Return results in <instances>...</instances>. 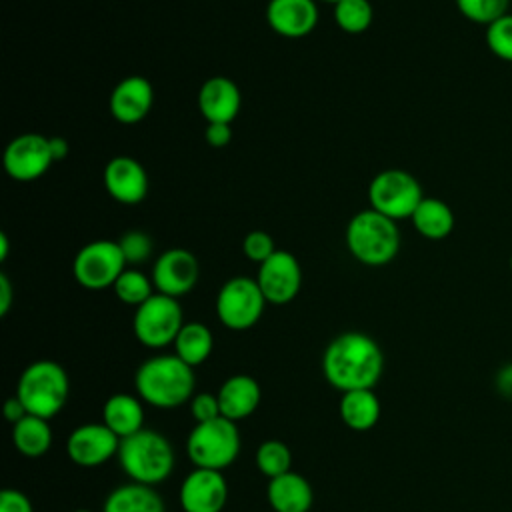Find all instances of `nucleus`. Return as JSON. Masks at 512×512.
I'll use <instances>...</instances> for the list:
<instances>
[{
    "instance_id": "c03bdc74",
    "label": "nucleus",
    "mask_w": 512,
    "mask_h": 512,
    "mask_svg": "<svg viewBox=\"0 0 512 512\" xmlns=\"http://www.w3.org/2000/svg\"><path fill=\"white\" fill-rule=\"evenodd\" d=\"M322 2H328V4H336V2H340V0H322Z\"/></svg>"
},
{
    "instance_id": "a878e982",
    "label": "nucleus",
    "mask_w": 512,
    "mask_h": 512,
    "mask_svg": "<svg viewBox=\"0 0 512 512\" xmlns=\"http://www.w3.org/2000/svg\"><path fill=\"white\" fill-rule=\"evenodd\" d=\"M12 444L26 458H40L52 448L50 420L40 416H24L12 426Z\"/></svg>"
},
{
    "instance_id": "5701e85b",
    "label": "nucleus",
    "mask_w": 512,
    "mask_h": 512,
    "mask_svg": "<svg viewBox=\"0 0 512 512\" xmlns=\"http://www.w3.org/2000/svg\"><path fill=\"white\" fill-rule=\"evenodd\" d=\"M338 412L342 422L354 432L372 430L382 414V404L374 392V388L350 390L342 392L338 402Z\"/></svg>"
},
{
    "instance_id": "4be33fe9",
    "label": "nucleus",
    "mask_w": 512,
    "mask_h": 512,
    "mask_svg": "<svg viewBox=\"0 0 512 512\" xmlns=\"http://www.w3.org/2000/svg\"><path fill=\"white\" fill-rule=\"evenodd\" d=\"M102 422L120 438H128L144 428V404L140 396L116 392L102 406Z\"/></svg>"
},
{
    "instance_id": "0eeeda50",
    "label": "nucleus",
    "mask_w": 512,
    "mask_h": 512,
    "mask_svg": "<svg viewBox=\"0 0 512 512\" xmlns=\"http://www.w3.org/2000/svg\"><path fill=\"white\" fill-rule=\"evenodd\" d=\"M422 198L420 182L402 168H384L368 184L370 208L396 222L412 218Z\"/></svg>"
},
{
    "instance_id": "dca6fc26",
    "label": "nucleus",
    "mask_w": 512,
    "mask_h": 512,
    "mask_svg": "<svg viewBox=\"0 0 512 512\" xmlns=\"http://www.w3.org/2000/svg\"><path fill=\"white\" fill-rule=\"evenodd\" d=\"M102 182L108 196L124 206L140 204L148 194L146 168L126 154H118L106 162Z\"/></svg>"
},
{
    "instance_id": "c85d7f7f",
    "label": "nucleus",
    "mask_w": 512,
    "mask_h": 512,
    "mask_svg": "<svg viewBox=\"0 0 512 512\" xmlns=\"http://www.w3.org/2000/svg\"><path fill=\"white\" fill-rule=\"evenodd\" d=\"M374 8L370 0H340L334 4V22L346 34H362L370 28Z\"/></svg>"
},
{
    "instance_id": "aec40b11",
    "label": "nucleus",
    "mask_w": 512,
    "mask_h": 512,
    "mask_svg": "<svg viewBox=\"0 0 512 512\" xmlns=\"http://www.w3.org/2000/svg\"><path fill=\"white\" fill-rule=\"evenodd\" d=\"M216 394L222 416L232 422H240L252 416L262 400L260 384L250 374H234L226 378Z\"/></svg>"
},
{
    "instance_id": "58836bf2",
    "label": "nucleus",
    "mask_w": 512,
    "mask_h": 512,
    "mask_svg": "<svg viewBox=\"0 0 512 512\" xmlns=\"http://www.w3.org/2000/svg\"><path fill=\"white\" fill-rule=\"evenodd\" d=\"M12 282L6 274H0V316H6L12 306Z\"/></svg>"
},
{
    "instance_id": "f03ea898",
    "label": "nucleus",
    "mask_w": 512,
    "mask_h": 512,
    "mask_svg": "<svg viewBox=\"0 0 512 512\" xmlns=\"http://www.w3.org/2000/svg\"><path fill=\"white\" fill-rule=\"evenodd\" d=\"M134 388L144 404L172 410L192 400L196 388L194 368L176 354H158L138 366Z\"/></svg>"
},
{
    "instance_id": "473e14b6",
    "label": "nucleus",
    "mask_w": 512,
    "mask_h": 512,
    "mask_svg": "<svg viewBox=\"0 0 512 512\" xmlns=\"http://www.w3.org/2000/svg\"><path fill=\"white\" fill-rule=\"evenodd\" d=\"M118 244H120V250H122L128 266H138V264L146 262L154 250V242H152L150 234L144 230H126L118 238Z\"/></svg>"
},
{
    "instance_id": "7c9ffc66",
    "label": "nucleus",
    "mask_w": 512,
    "mask_h": 512,
    "mask_svg": "<svg viewBox=\"0 0 512 512\" xmlns=\"http://www.w3.org/2000/svg\"><path fill=\"white\" fill-rule=\"evenodd\" d=\"M458 12L474 22V24H484L490 26L504 14H508L510 0H454Z\"/></svg>"
},
{
    "instance_id": "a19ab883",
    "label": "nucleus",
    "mask_w": 512,
    "mask_h": 512,
    "mask_svg": "<svg viewBox=\"0 0 512 512\" xmlns=\"http://www.w3.org/2000/svg\"><path fill=\"white\" fill-rule=\"evenodd\" d=\"M498 384H504V394H512V364L500 372Z\"/></svg>"
},
{
    "instance_id": "cd10ccee",
    "label": "nucleus",
    "mask_w": 512,
    "mask_h": 512,
    "mask_svg": "<svg viewBox=\"0 0 512 512\" xmlns=\"http://www.w3.org/2000/svg\"><path fill=\"white\" fill-rule=\"evenodd\" d=\"M112 290H114L116 298L122 304H128V306H134V308L144 304L156 292L152 278L146 276L136 266H126L124 272L114 282Z\"/></svg>"
},
{
    "instance_id": "4468645a",
    "label": "nucleus",
    "mask_w": 512,
    "mask_h": 512,
    "mask_svg": "<svg viewBox=\"0 0 512 512\" xmlns=\"http://www.w3.org/2000/svg\"><path fill=\"white\" fill-rule=\"evenodd\" d=\"M200 276V264L196 256L186 248H168L152 264L150 278L156 292L180 298L188 294Z\"/></svg>"
},
{
    "instance_id": "bb28decb",
    "label": "nucleus",
    "mask_w": 512,
    "mask_h": 512,
    "mask_svg": "<svg viewBox=\"0 0 512 512\" xmlns=\"http://www.w3.org/2000/svg\"><path fill=\"white\" fill-rule=\"evenodd\" d=\"M172 346H174V354L182 362L194 368L204 364L210 358L214 348V336L204 322L192 320V322H184Z\"/></svg>"
},
{
    "instance_id": "7ed1b4c3",
    "label": "nucleus",
    "mask_w": 512,
    "mask_h": 512,
    "mask_svg": "<svg viewBox=\"0 0 512 512\" xmlns=\"http://www.w3.org/2000/svg\"><path fill=\"white\" fill-rule=\"evenodd\" d=\"M344 242L354 260L378 268L390 264L398 256L402 236L396 220L366 208L348 220Z\"/></svg>"
},
{
    "instance_id": "393cba45",
    "label": "nucleus",
    "mask_w": 512,
    "mask_h": 512,
    "mask_svg": "<svg viewBox=\"0 0 512 512\" xmlns=\"http://www.w3.org/2000/svg\"><path fill=\"white\" fill-rule=\"evenodd\" d=\"M410 220L416 232L428 240H444L452 234L456 224L452 208L434 196H424Z\"/></svg>"
},
{
    "instance_id": "412c9836",
    "label": "nucleus",
    "mask_w": 512,
    "mask_h": 512,
    "mask_svg": "<svg viewBox=\"0 0 512 512\" xmlns=\"http://www.w3.org/2000/svg\"><path fill=\"white\" fill-rule=\"evenodd\" d=\"M266 500L274 512H310L314 490L302 474L290 470L268 480Z\"/></svg>"
},
{
    "instance_id": "a211bd4d",
    "label": "nucleus",
    "mask_w": 512,
    "mask_h": 512,
    "mask_svg": "<svg viewBox=\"0 0 512 512\" xmlns=\"http://www.w3.org/2000/svg\"><path fill=\"white\" fill-rule=\"evenodd\" d=\"M316 0H268L266 24L282 38H304L318 24Z\"/></svg>"
},
{
    "instance_id": "c756f323",
    "label": "nucleus",
    "mask_w": 512,
    "mask_h": 512,
    "mask_svg": "<svg viewBox=\"0 0 512 512\" xmlns=\"http://www.w3.org/2000/svg\"><path fill=\"white\" fill-rule=\"evenodd\" d=\"M256 468L260 474H264L268 480L282 476L292 470V452L286 442L282 440H264L256 448Z\"/></svg>"
},
{
    "instance_id": "37998d69",
    "label": "nucleus",
    "mask_w": 512,
    "mask_h": 512,
    "mask_svg": "<svg viewBox=\"0 0 512 512\" xmlns=\"http://www.w3.org/2000/svg\"><path fill=\"white\" fill-rule=\"evenodd\" d=\"M74 512H92V510H88V508H78V510H74Z\"/></svg>"
},
{
    "instance_id": "f8f14e48",
    "label": "nucleus",
    "mask_w": 512,
    "mask_h": 512,
    "mask_svg": "<svg viewBox=\"0 0 512 512\" xmlns=\"http://www.w3.org/2000/svg\"><path fill=\"white\" fill-rule=\"evenodd\" d=\"M256 282L268 304L284 306L292 302L302 288V268L298 258L288 250H276L268 260L258 264Z\"/></svg>"
},
{
    "instance_id": "b1692460",
    "label": "nucleus",
    "mask_w": 512,
    "mask_h": 512,
    "mask_svg": "<svg viewBox=\"0 0 512 512\" xmlns=\"http://www.w3.org/2000/svg\"><path fill=\"white\" fill-rule=\"evenodd\" d=\"M102 512H166V506L154 486L128 482L108 492Z\"/></svg>"
},
{
    "instance_id": "423d86ee",
    "label": "nucleus",
    "mask_w": 512,
    "mask_h": 512,
    "mask_svg": "<svg viewBox=\"0 0 512 512\" xmlns=\"http://www.w3.org/2000/svg\"><path fill=\"white\" fill-rule=\"evenodd\" d=\"M240 432L236 422L220 416L196 424L186 438V454L194 468L226 470L240 454Z\"/></svg>"
},
{
    "instance_id": "f3484780",
    "label": "nucleus",
    "mask_w": 512,
    "mask_h": 512,
    "mask_svg": "<svg viewBox=\"0 0 512 512\" xmlns=\"http://www.w3.org/2000/svg\"><path fill=\"white\" fill-rule=\"evenodd\" d=\"M154 104V88L148 78L132 74L122 78L110 92L108 108L116 122L132 126L142 122Z\"/></svg>"
},
{
    "instance_id": "2eb2a0df",
    "label": "nucleus",
    "mask_w": 512,
    "mask_h": 512,
    "mask_svg": "<svg viewBox=\"0 0 512 512\" xmlns=\"http://www.w3.org/2000/svg\"><path fill=\"white\" fill-rule=\"evenodd\" d=\"M182 512H222L228 502V482L220 470H190L178 492Z\"/></svg>"
},
{
    "instance_id": "4c0bfd02",
    "label": "nucleus",
    "mask_w": 512,
    "mask_h": 512,
    "mask_svg": "<svg viewBox=\"0 0 512 512\" xmlns=\"http://www.w3.org/2000/svg\"><path fill=\"white\" fill-rule=\"evenodd\" d=\"M4 416H6V420L14 426L16 422H20L24 416H28V410H26V406L22 404V400L14 394V396H10L6 402H4Z\"/></svg>"
},
{
    "instance_id": "ea45409f",
    "label": "nucleus",
    "mask_w": 512,
    "mask_h": 512,
    "mask_svg": "<svg viewBox=\"0 0 512 512\" xmlns=\"http://www.w3.org/2000/svg\"><path fill=\"white\" fill-rule=\"evenodd\" d=\"M48 144H50V154H52L54 162H60L68 156L70 146L62 136H48Z\"/></svg>"
},
{
    "instance_id": "a18cd8bd",
    "label": "nucleus",
    "mask_w": 512,
    "mask_h": 512,
    "mask_svg": "<svg viewBox=\"0 0 512 512\" xmlns=\"http://www.w3.org/2000/svg\"><path fill=\"white\" fill-rule=\"evenodd\" d=\"M510 270H512V256H510Z\"/></svg>"
},
{
    "instance_id": "39448f33",
    "label": "nucleus",
    "mask_w": 512,
    "mask_h": 512,
    "mask_svg": "<svg viewBox=\"0 0 512 512\" xmlns=\"http://www.w3.org/2000/svg\"><path fill=\"white\" fill-rule=\"evenodd\" d=\"M70 380L62 364L54 360H36L28 364L16 384V396L28 414L54 418L68 402Z\"/></svg>"
},
{
    "instance_id": "72a5a7b5",
    "label": "nucleus",
    "mask_w": 512,
    "mask_h": 512,
    "mask_svg": "<svg viewBox=\"0 0 512 512\" xmlns=\"http://www.w3.org/2000/svg\"><path fill=\"white\" fill-rule=\"evenodd\" d=\"M276 250L278 248L274 244V238L264 230H252L242 240L244 256L256 264H262L264 260H268Z\"/></svg>"
},
{
    "instance_id": "f704fd0d",
    "label": "nucleus",
    "mask_w": 512,
    "mask_h": 512,
    "mask_svg": "<svg viewBox=\"0 0 512 512\" xmlns=\"http://www.w3.org/2000/svg\"><path fill=\"white\" fill-rule=\"evenodd\" d=\"M188 404H190V414L196 420V424L208 422V420H214V418L222 416L218 394L198 392V394L192 396V400Z\"/></svg>"
},
{
    "instance_id": "6e6552de",
    "label": "nucleus",
    "mask_w": 512,
    "mask_h": 512,
    "mask_svg": "<svg viewBox=\"0 0 512 512\" xmlns=\"http://www.w3.org/2000/svg\"><path fill=\"white\" fill-rule=\"evenodd\" d=\"M266 304L268 302L256 278L232 276L220 286L216 294L214 310L222 326L234 332H242L258 324Z\"/></svg>"
},
{
    "instance_id": "1a4fd4ad",
    "label": "nucleus",
    "mask_w": 512,
    "mask_h": 512,
    "mask_svg": "<svg viewBox=\"0 0 512 512\" xmlns=\"http://www.w3.org/2000/svg\"><path fill=\"white\" fill-rule=\"evenodd\" d=\"M182 326L184 314L178 298L160 292H154L144 304H140L132 318V332L136 340L152 350L174 344Z\"/></svg>"
},
{
    "instance_id": "9d476101",
    "label": "nucleus",
    "mask_w": 512,
    "mask_h": 512,
    "mask_svg": "<svg viewBox=\"0 0 512 512\" xmlns=\"http://www.w3.org/2000/svg\"><path fill=\"white\" fill-rule=\"evenodd\" d=\"M126 258L118 240H92L84 244L72 260V276L86 290L112 288L126 268Z\"/></svg>"
},
{
    "instance_id": "79ce46f5",
    "label": "nucleus",
    "mask_w": 512,
    "mask_h": 512,
    "mask_svg": "<svg viewBox=\"0 0 512 512\" xmlns=\"http://www.w3.org/2000/svg\"><path fill=\"white\" fill-rule=\"evenodd\" d=\"M8 250H10L8 234H6V232H0V260H2V262L8 258Z\"/></svg>"
},
{
    "instance_id": "6ab92c4d",
    "label": "nucleus",
    "mask_w": 512,
    "mask_h": 512,
    "mask_svg": "<svg viewBox=\"0 0 512 512\" xmlns=\"http://www.w3.org/2000/svg\"><path fill=\"white\" fill-rule=\"evenodd\" d=\"M242 108L238 84L226 76H210L198 90V110L206 122L232 124Z\"/></svg>"
},
{
    "instance_id": "9b49d317",
    "label": "nucleus",
    "mask_w": 512,
    "mask_h": 512,
    "mask_svg": "<svg viewBox=\"0 0 512 512\" xmlns=\"http://www.w3.org/2000/svg\"><path fill=\"white\" fill-rule=\"evenodd\" d=\"M6 174L16 182H34L42 178L54 164L48 136L38 132H24L14 136L2 154Z\"/></svg>"
},
{
    "instance_id": "e433bc0d",
    "label": "nucleus",
    "mask_w": 512,
    "mask_h": 512,
    "mask_svg": "<svg viewBox=\"0 0 512 512\" xmlns=\"http://www.w3.org/2000/svg\"><path fill=\"white\" fill-rule=\"evenodd\" d=\"M204 140H206L212 148H224V146H228L230 140H232V124H224V122H206Z\"/></svg>"
},
{
    "instance_id": "c9c22d12",
    "label": "nucleus",
    "mask_w": 512,
    "mask_h": 512,
    "mask_svg": "<svg viewBox=\"0 0 512 512\" xmlns=\"http://www.w3.org/2000/svg\"><path fill=\"white\" fill-rule=\"evenodd\" d=\"M0 512H34V506L24 492L16 488H4L0 492Z\"/></svg>"
},
{
    "instance_id": "ddd939ff",
    "label": "nucleus",
    "mask_w": 512,
    "mask_h": 512,
    "mask_svg": "<svg viewBox=\"0 0 512 512\" xmlns=\"http://www.w3.org/2000/svg\"><path fill=\"white\" fill-rule=\"evenodd\" d=\"M120 438L104 422L76 426L66 440L68 458L80 468H98L118 456Z\"/></svg>"
},
{
    "instance_id": "f257e3e1",
    "label": "nucleus",
    "mask_w": 512,
    "mask_h": 512,
    "mask_svg": "<svg viewBox=\"0 0 512 512\" xmlns=\"http://www.w3.org/2000/svg\"><path fill=\"white\" fill-rule=\"evenodd\" d=\"M320 366L324 380L338 392L374 388L384 372V352L372 336L350 330L328 342Z\"/></svg>"
},
{
    "instance_id": "20e7f679",
    "label": "nucleus",
    "mask_w": 512,
    "mask_h": 512,
    "mask_svg": "<svg viewBox=\"0 0 512 512\" xmlns=\"http://www.w3.org/2000/svg\"><path fill=\"white\" fill-rule=\"evenodd\" d=\"M118 462L132 482L158 486L172 474L176 456L164 434L142 428L140 432L120 440Z\"/></svg>"
},
{
    "instance_id": "2f4dec72",
    "label": "nucleus",
    "mask_w": 512,
    "mask_h": 512,
    "mask_svg": "<svg viewBox=\"0 0 512 512\" xmlns=\"http://www.w3.org/2000/svg\"><path fill=\"white\" fill-rule=\"evenodd\" d=\"M486 46L488 50L504 60L512 62V14H504L490 26H486Z\"/></svg>"
}]
</instances>
